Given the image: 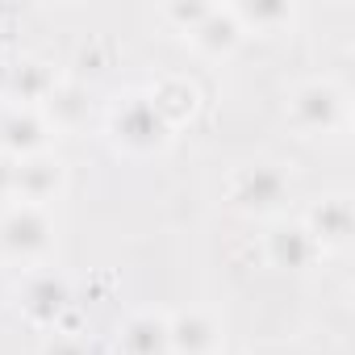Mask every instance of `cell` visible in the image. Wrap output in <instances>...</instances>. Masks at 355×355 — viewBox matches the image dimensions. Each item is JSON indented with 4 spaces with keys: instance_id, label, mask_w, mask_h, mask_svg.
Wrapping results in <instances>:
<instances>
[{
    "instance_id": "277c9868",
    "label": "cell",
    "mask_w": 355,
    "mask_h": 355,
    "mask_svg": "<svg viewBox=\"0 0 355 355\" xmlns=\"http://www.w3.org/2000/svg\"><path fill=\"white\" fill-rule=\"evenodd\" d=\"M55 243V226L38 205H13L0 218V251L13 259H42Z\"/></svg>"
},
{
    "instance_id": "52a82bcc",
    "label": "cell",
    "mask_w": 355,
    "mask_h": 355,
    "mask_svg": "<svg viewBox=\"0 0 355 355\" xmlns=\"http://www.w3.org/2000/svg\"><path fill=\"white\" fill-rule=\"evenodd\" d=\"M301 226L309 230V239L318 243V251H338V247H347V243H351L355 209H351V201H347L343 193H334V197L313 201Z\"/></svg>"
},
{
    "instance_id": "7c38bea8",
    "label": "cell",
    "mask_w": 355,
    "mask_h": 355,
    "mask_svg": "<svg viewBox=\"0 0 355 355\" xmlns=\"http://www.w3.org/2000/svg\"><path fill=\"white\" fill-rule=\"evenodd\" d=\"M146 101L155 105V113L167 121V130H180L193 113H197V88L189 84V80H180V76H167V80H159L150 92H146Z\"/></svg>"
},
{
    "instance_id": "3957f363",
    "label": "cell",
    "mask_w": 355,
    "mask_h": 355,
    "mask_svg": "<svg viewBox=\"0 0 355 355\" xmlns=\"http://www.w3.org/2000/svg\"><path fill=\"white\" fill-rule=\"evenodd\" d=\"M343 113H347V96L330 80H301L293 88V96H288V117L305 134H330V130H338Z\"/></svg>"
},
{
    "instance_id": "4fadbf2b",
    "label": "cell",
    "mask_w": 355,
    "mask_h": 355,
    "mask_svg": "<svg viewBox=\"0 0 355 355\" xmlns=\"http://www.w3.org/2000/svg\"><path fill=\"white\" fill-rule=\"evenodd\" d=\"M189 38H193V46L205 51V55H230V51L243 42V26H239L234 9H218V5H214V9L189 30Z\"/></svg>"
},
{
    "instance_id": "5b68a950",
    "label": "cell",
    "mask_w": 355,
    "mask_h": 355,
    "mask_svg": "<svg viewBox=\"0 0 355 355\" xmlns=\"http://www.w3.org/2000/svg\"><path fill=\"white\" fill-rule=\"evenodd\" d=\"M46 138H51V125H46L42 109H26V105L0 109V155L30 159L46 146Z\"/></svg>"
},
{
    "instance_id": "d6986e66",
    "label": "cell",
    "mask_w": 355,
    "mask_h": 355,
    "mask_svg": "<svg viewBox=\"0 0 355 355\" xmlns=\"http://www.w3.org/2000/svg\"><path fill=\"white\" fill-rule=\"evenodd\" d=\"M13 175H17V159L0 155V197H13Z\"/></svg>"
},
{
    "instance_id": "ac0fdd59",
    "label": "cell",
    "mask_w": 355,
    "mask_h": 355,
    "mask_svg": "<svg viewBox=\"0 0 355 355\" xmlns=\"http://www.w3.org/2000/svg\"><path fill=\"white\" fill-rule=\"evenodd\" d=\"M42 355H92V351H88V343L76 338V334H55V338L42 347Z\"/></svg>"
},
{
    "instance_id": "8992f818",
    "label": "cell",
    "mask_w": 355,
    "mask_h": 355,
    "mask_svg": "<svg viewBox=\"0 0 355 355\" xmlns=\"http://www.w3.org/2000/svg\"><path fill=\"white\" fill-rule=\"evenodd\" d=\"M63 189V163L46 150L30 155V159H17V175H13V201L17 205H46L51 197H59Z\"/></svg>"
},
{
    "instance_id": "7a4b0ae2",
    "label": "cell",
    "mask_w": 355,
    "mask_h": 355,
    "mask_svg": "<svg viewBox=\"0 0 355 355\" xmlns=\"http://www.w3.org/2000/svg\"><path fill=\"white\" fill-rule=\"evenodd\" d=\"M293 197V180L276 167V163H247L230 175V201L243 214H276L284 209Z\"/></svg>"
},
{
    "instance_id": "30bf717a",
    "label": "cell",
    "mask_w": 355,
    "mask_h": 355,
    "mask_svg": "<svg viewBox=\"0 0 355 355\" xmlns=\"http://www.w3.org/2000/svg\"><path fill=\"white\" fill-rule=\"evenodd\" d=\"M218 322L201 309H180L167 318V343L171 355H214L218 351Z\"/></svg>"
},
{
    "instance_id": "e0dca14e",
    "label": "cell",
    "mask_w": 355,
    "mask_h": 355,
    "mask_svg": "<svg viewBox=\"0 0 355 355\" xmlns=\"http://www.w3.org/2000/svg\"><path fill=\"white\" fill-rule=\"evenodd\" d=\"M209 9H214V5H201V0H171V5L163 9V17H167V21H175V26L189 34V30H193Z\"/></svg>"
},
{
    "instance_id": "ba28073f",
    "label": "cell",
    "mask_w": 355,
    "mask_h": 355,
    "mask_svg": "<svg viewBox=\"0 0 355 355\" xmlns=\"http://www.w3.org/2000/svg\"><path fill=\"white\" fill-rule=\"evenodd\" d=\"M67 305H71V288L55 272H34L21 288V309L34 326H59Z\"/></svg>"
},
{
    "instance_id": "9c48e42d",
    "label": "cell",
    "mask_w": 355,
    "mask_h": 355,
    "mask_svg": "<svg viewBox=\"0 0 355 355\" xmlns=\"http://www.w3.org/2000/svg\"><path fill=\"white\" fill-rule=\"evenodd\" d=\"M263 255L272 268H284V272H305L313 259H318V243L309 239V230L301 222H280L268 230L263 239Z\"/></svg>"
},
{
    "instance_id": "5bb4252c",
    "label": "cell",
    "mask_w": 355,
    "mask_h": 355,
    "mask_svg": "<svg viewBox=\"0 0 355 355\" xmlns=\"http://www.w3.org/2000/svg\"><path fill=\"white\" fill-rule=\"evenodd\" d=\"M55 71L42 63V59H21L17 67H9V96L13 105H26V109H42L46 96L55 92Z\"/></svg>"
},
{
    "instance_id": "2e32d148",
    "label": "cell",
    "mask_w": 355,
    "mask_h": 355,
    "mask_svg": "<svg viewBox=\"0 0 355 355\" xmlns=\"http://www.w3.org/2000/svg\"><path fill=\"white\" fill-rule=\"evenodd\" d=\"M243 34L247 30H276L284 21H293V5H284V0H255V5H230Z\"/></svg>"
},
{
    "instance_id": "6da1fadb",
    "label": "cell",
    "mask_w": 355,
    "mask_h": 355,
    "mask_svg": "<svg viewBox=\"0 0 355 355\" xmlns=\"http://www.w3.org/2000/svg\"><path fill=\"white\" fill-rule=\"evenodd\" d=\"M109 130H113V142L125 146L130 155H155V150H163L167 138H171L167 121L155 113V105L146 101V92L125 96V101L113 109Z\"/></svg>"
},
{
    "instance_id": "8fae6325",
    "label": "cell",
    "mask_w": 355,
    "mask_h": 355,
    "mask_svg": "<svg viewBox=\"0 0 355 355\" xmlns=\"http://www.w3.org/2000/svg\"><path fill=\"white\" fill-rule=\"evenodd\" d=\"M117 347H121V355H171V343H167V318L155 313V309L134 313V318L121 326Z\"/></svg>"
},
{
    "instance_id": "9a60e30c",
    "label": "cell",
    "mask_w": 355,
    "mask_h": 355,
    "mask_svg": "<svg viewBox=\"0 0 355 355\" xmlns=\"http://www.w3.org/2000/svg\"><path fill=\"white\" fill-rule=\"evenodd\" d=\"M46 113V125H80V117L88 113V101H84V88L80 84H55V92L46 96L42 105Z\"/></svg>"
}]
</instances>
